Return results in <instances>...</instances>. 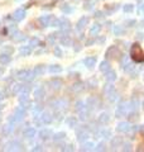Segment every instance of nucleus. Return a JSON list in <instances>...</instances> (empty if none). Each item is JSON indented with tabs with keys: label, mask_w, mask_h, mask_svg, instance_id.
<instances>
[{
	"label": "nucleus",
	"mask_w": 144,
	"mask_h": 152,
	"mask_svg": "<svg viewBox=\"0 0 144 152\" xmlns=\"http://www.w3.org/2000/svg\"><path fill=\"white\" fill-rule=\"evenodd\" d=\"M130 57L135 62H144V52L138 43H134L130 47Z\"/></svg>",
	"instance_id": "nucleus-1"
},
{
	"label": "nucleus",
	"mask_w": 144,
	"mask_h": 152,
	"mask_svg": "<svg viewBox=\"0 0 144 152\" xmlns=\"http://www.w3.org/2000/svg\"><path fill=\"white\" fill-rule=\"evenodd\" d=\"M34 71L32 70H28V69H23V70H19L17 72V77L20 80V81H24V83H31L33 79H34Z\"/></svg>",
	"instance_id": "nucleus-2"
},
{
	"label": "nucleus",
	"mask_w": 144,
	"mask_h": 152,
	"mask_svg": "<svg viewBox=\"0 0 144 152\" xmlns=\"http://www.w3.org/2000/svg\"><path fill=\"white\" fill-rule=\"evenodd\" d=\"M129 112H130V109H129V103L125 100H121L116 108L115 115H116V118H123V117H125L127 114H129Z\"/></svg>",
	"instance_id": "nucleus-3"
},
{
	"label": "nucleus",
	"mask_w": 144,
	"mask_h": 152,
	"mask_svg": "<svg viewBox=\"0 0 144 152\" xmlns=\"http://www.w3.org/2000/svg\"><path fill=\"white\" fill-rule=\"evenodd\" d=\"M104 95L106 96V99H109V102H115L116 100V90L113 84H108L104 88Z\"/></svg>",
	"instance_id": "nucleus-4"
},
{
	"label": "nucleus",
	"mask_w": 144,
	"mask_h": 152,
	"mask_svg": "<svg viewBox=\"0 0 144 152\" xmlns=\"http://www.w3.org/2000/svg\"><path fill=\"white\" fill-rule=\"evenodd\" d=\"M39 23L42 27H56L57 19L53 15H43L39 18Z\"/></svg>",
	"instance_id": "nucleus-5"
},
{
	"label": "nucleus",
	"mask_w": 144,
	"mask_h": 152,
	"mask_svg": "<svg viewBox=\"0 0 144 152\" xmlns=\"http://www.w3.org/2000/svg\"><path fill=\"white\" fill-rule=\"evenodd\" d=\"M27 105H24V104H20L19 107H17L15 112H14V119H15V122H20L23 121L24 115H25V112H27Z\"/></svg>",
	"instance_id": "nucleus-6"
},
{
	"label": "nucleus",
	"mask_w": 144,
	"mask_h": 152,
	"mask_svg": "<svg viewBox=\"0 0 144 152\" xmlns=\"http://www.w3.org/2000/svg\"><path fill=\"white\" fill-rule=\"evenodd\" d=\"M56 27H58L62 32H67L71 29V23L67 18H61V19H57V23H56Z\"/></svg>",
	"instance_id": "nucleus-7"
},
{
	"label": "nucleus",
	"mask_w": 144,
	"mask_h": 152,
	"mask_svg": "<svg viewBox=\"0 0 144 152\" xmlns=\"http://www.w3.org/2000/svg\"><path fill=\"white\" fill-rule=\"evenodd\" d=\"M76 136H77V141L80 142V143H84V142H86L89 140V132L86 128H79L77 131H76Z\"/></svg>",
	"instance_id": "nucleus-8"
},
{
	"label": "nucleus",
	"mask_w": 144,
	"mask_h": 152,
	"mask_svg": "<svg viewBox=\"0 0 144 152\" xmlns=\"http://www.w3.org/2000/svg\"><path fill=\"white\" fill-rule=\"evenodd\" d=\"M23 86H24V85H22V84L13 83L10 86H8V89H7V95H15V94H19V93L22 91Z\"/></svg>",
	"instance_id": "nucleus-9"
},
{
	"label": "nucleus",
	"mask_w": 144,
	"mask_h": 152,
	"mask_svg": "<svg viewBox=\"0 0 144 152\" xmlns=\"http://www.w3.org/2000/svg\"><path fill=\"white\" fill-rule=\"evenodd\" d=\"M120 56V51L116 46H111L109 47L108 51H106V57L108 58H111V60H116L118 57Z\"/></svg>",
	"instance_id": "nucleus-10"
},
{
	"label": "nucleus",
	"mask_w": 144,
	"mask_h": 152,
	"mask_svg": "<svg viewBox=\"0 0 144 152\" xmlns=\"http://www.w3.org/2000/svg\"><path fill=\"white\" fill-rule=\"evenodd\" d=\"M132 129H133V127L129 122H120L116 127V131L120 133H129Z\"/></svg>",
	"instance_id": "nucleus-11"
},
{
	"label": "nucleus",
	"mask_w": 144,
	"mask_h": 152,
	"mask_svg": "<svg viewBox=\"0 0 144 152\" xmlns=\"http://www.w3.org/2000/svg\"><path fill=\"white\" fill-rule=\"evenodd\" d=\"M41 119V123L42 124H49V123H52V121H53V118H52V114L49 112H42L41 115L38 117Z\"/></svg>",
	"instance_id": "nucleus-12"
},
{
	"label": "nucleus",
	"mask_w": 144,
	"mask_h": 152,
	"mask_svg": "<svg viewBox=\"0 0 144 152\" xmlns=\"http://www.w3.org/2000/svg\"><path fill=\"white\" fill-rule=\"evenodd\" d=\"M7 150L8 151H19V150H22V143L19 141H10L9 143H7Z\"/></svg>",
	"instance_id": "nucleus-13"
},
{
	"label": "nucleus",
	"mask_w": 144,
	"mask_h": 152,
	"mask_svg": "<svg viewBox=\"0 0 144 152\" xmlns=\"http://www.w3.org/2000/svg\"><path fill=\"white\" fill-rule=\"evenodd\" d=\"M89 23V18L87 17H82L80 19V20L77 22V26H76V31L77 32H84V29L86 28V26H87Z\"/></svg>",
	"instance_id": "nucleus-14"
},
{
	"label": "nucleus",
	"mask_w": 144,
	"mask_h": 152,
	"mask_svg": "<svg viewBox=\"0 0 144 152\" xmlns=\"http://www.w3.org/2000/svg\"><path fill=\"white\" fill-rule=\"evenodd\" d=\"M25 18V10L24 9H17L15 12H14V14H13V19L15 22H20V20H23V19Z\"/></svg>",
	"instance_id": "nucleus-15"
},
{
	"label": "nucleus",
	"mask_w": 144,
	"mask_h": 152,
	"mask_svg": "<svg viewBox=\"0 0 144 152\" xmlns=\"http://www.w3.org/2000/svg\"><path fill=\"white\" fill-rule=\"evenodd\" d=\"M46 95V91H44V88L43 86H39L34 90V99L36 100H42Z\"/></svg>",
	"instance_id": "nucleus-16"
},
{
	"label": "nucleus",
	"mask_w": 144,
	"mask_h": 152,
	"mask_svg": "<svg viewBox=\"0 0 144 152\" xmlns=\"http://www.w3.org/2000/svg\"><path fill=\"white\" fill-rule=\"evenodd\" d=\"M39 138L43 140V141H47L48 138H51V136H52V131L51 129H47V128H44V129H42L39 132Z\"/></svg>",
	"instance_id": "nucleus-17"
},
{
	"label": "nucleus",
	"mask_w": 144,
	"mask_h": 152,
	"mask_svg": "<svg viewBox=\"0 0 144 152\" xmlns=\"http://www.w3.org/2000/svg\"><path fill=\"white\" fill-rule=\"evenodd\" d=\"M36 129L33 127H28L25 131H24V137L25 138H28V140H32V138H34L36 137Z\"/></svg>",
	"instance_id": "nucleus-18"
},
{
	"label": "nucleus",
	"mask_w": 144,
	"mask_h": 152,
	"mask_svg": "<svg viewBox=\"0 0 144 152\" xmlns=\"http://www.w3.org/2000/svg\"><path fill=\"white\" fill-rule=\"evenodd\" d=\"M84 64H85V66H86V67H89V69H92L94 66L96 65V57H95V56L87 57V58H85Z\"/></svg>",
	"instance_id": "nucleus-19"
},
{
	"label": "nucleus",
	"mask_w": 144,
	"mask_h": 152,
	"mask_svg": "<svg viewBox=\"0 0 144 152\" xmlns=\"http://www.w3.org/2000/svg\"><path fill=\"white\" fill-rule=\"evenodd\" d=\"M105 79H106L108 83H113L116 80V72L113 70H109L108 72H105Z\"/></svg>",
	"instance_id": "nucleus-20"
},
{
	"label": "nucleus",
	"mask_w": 144,
	"mask_h": 152,
	"mask_svg": "<svg viewBox=\"0 0 144 152\" xmlns=\"http://www.w3.org/2000/svg\"><path fill=\"white\" fill-rule=\"evenodd\" d=\"M32 50L33 47L29 45V46H22L20 50H19V53H20V56H29L32 53Z\"/></svg>",
	"instance_id": "nucleus-21"
},
{
	"label": "nucleus",
	"mask_w": 144,
	"mask_h": 152,
	"mask_svg": "<svg viewBox=\"0 0 144 152\" xmlns=\"http://www.w3.org/2000/svg\"><path fill=\"white\" fill-rule=\"evenodd\" d=\"M12 39H13V41H15V42H22V41L25 39V36H24L23 33L18 32V29H17L15 32H13V34H12Z\"/></svg>",
	"instance_id": "nucleus-22"
},
{
	"label": "nucleus",
	"mask_w": 144,
	"mask_h": 152,
	"mask_svg": "<svg viewBox=\"0 0 144 152\" xmlns=\"http://www.w3.org/2000/svg\"><path fill=\"white\" fill-rule=\"evenodd\" d=\"M100 31H101V24H99V23H96V24H94L92 27H91L90 29V36L91 37H96L100 33Z\"/></svg>",
	"instance_id": "nucleus-23"
},
{
	"label": "nucleus",
	"mask_w": 144,
	"mask_h": 152,
	"mask_svg": "<svg viewBox=\"0 0 144 152\" xmlns=\"http://www.w3.org/2000/svg\"><path fill=\"white\" fill-rule=\"evenodd\" d=\"M33 71H34L36 76H42V75H43V74H44L46 71H47V67H46L44 65H37Z\"/></svg>",
	"instance_id": "nucleus-24"
},
{
	"label": "nucleus",
	"mask_w": 144,
	"mask_h": 152,
	"mask_svg": "<svg viewBox=\"0 0 144 152\" xmlns=\"http://www.w3.org/2000/svg\"><path fill=\"white\" fill-rule=\"evenodd\" d=\"M66 123H67V127L76 128V127H77V118H76V117H67Z\"/></svg>",
	"instance_id": "nucleus-25"
},
{
	"label": "nucleus",
	"mask_w": 144,
	"mask_h": 152,
	"mask_svg": "<svg viewBox=\"0 0 144 152\" xmlns=\"http://www.w3.org/2000/svg\"><path fill=\"white\" fill-rule=\"evenodd\" d=\"M61 43L63 46H71L72 45V39H71V36H68L67 33L65 32V34L61 37Z\"/></svg>",
	"instance_id": "nucleus-26"
},
{
	"label": "nucleus",
	"mask_w": 144,
	"mask_h": 152,
	"mask_svg": "<svg viewBox=\"0 0 144 152\" xmlns=\"http://www.w3.org/2000/svg\"><path fill=\"white\" fill-rule=\"evenodd\" d=\"M49 85L52 86V89L58 90V89H61V86H62V80H61V79H52L51 83H49Z\"/></svg>",
	"instance_id": "nucleus-27"
},
{
	"label": "nucleus",
	"mask_w": 144,
	"mask_h": 152,
	"mask_svg": "<svg viewBox=\"0 0 144 152\" xmlns=\"http://www.w3.org/2000/svg\"><path fill=\"white\" fill-rule=\"evenodd\" d=\"M10 61H12L10 55H8V53H1L0 55V64L1 65H8Z\"/></svg>",
	"instance_id": "nucleus-28"
},
{
	"label": "nucleus",
	"mask_w": 144,
	"mask_h": 152,
	"mask_svg": "<svg viewBox=\"0 0 144 152\" xmlns=\"http://www.w3.org/2000/svg\"><path fill=\"white\" fill-rule=\"evenodd\" d=\"M86 105H87L89 109H95V108H97V100H96L95 98H89L87 99V103H86Z\"/></svg>",
	"instance_id": "nucleus-29"
},
{
	"label": "nucleus",
	"mask_w": 144,
	"mask_h": 152,
	"mask_svg": "<svg viewBox=\"0 0 144 152\" xmlns=\"http://www.w3.org/2000/svg\"><path fill=\"white\" fill-rule=\"evenodd\" d=\"M109 121H110V115L108 113H103L99 117V123L100 124H108Z\"/></svg>",
	"instance_id": "nucleus-30"
},
{
	"label": "nucleus",
	"mask_w": 144,
	"mask_h": 152,
	"mask_svg": "<svg viewBox=\"0 0 144 152\" xmlns=\"http://www.w3.org/2000/svg\"><path fill=\"white\" fill-rule=\"evenodd\" d=\"M89 114H90V112H89V108L84 109V110L79 112V119H80V121H86V119H87V118H89Z\"/></svg>",
	"instance_id": "nucleus-31"
},
{
	"label": "nucleus",
	"mask_w": 144,
	"mask_h": 152,
	"mask_svg": "<svg viewBox=\"0 0 144 152\" xmlns=\"http://www.w3.org/2000/svg\"><path fill=\"white\" fill-rule=\"evenodd\" d=\"M48 71H49L51 74H58L62 71V67H61V65H51L49 67H48Z\"/></svg>",
	"instance_id": "nucleus-32"
},
{
	"label": "nucleus",
	"mask_w": 144,
	"mask_h": 152,
	"mask_svg": "<svg viewBox=\"0 0 144 152\" xmlns=\"http://www.w3.org/2000/svg\"><path fill=\"white\" fill-rule=\"evenodd\" d=\"M13 124H14V123H10V122H9V124L3 128V134H5V136H9V134H10V133L13 132V128H14Z\"/></svg>",
	"instance_id": "nucleus-33"
},
{
	"label": "nucleus",
	"mask_w": 144,
	"mask_h": 152,
	"mask_svg": "<svg viewBox=\"0 0 144 152\" xmlns=\"http://www.w3.org/2000/svg\"><path fill=\"white\" fill-rule=\"evenodd\" d=\"M109 70H110L109 61H103V62L100 64V71H103V72H108Z\"/></svg>",
	"instance_id": "nucleus-34"
},
{
	"label": "nucleus",
	"mask_w": 144,
	"mask_h": 152,
	"mask_svg": "<svg viewBox=\"0 0 144 152\" xmlns=\"http://www.w3.org/2000/svg\"><path fill=\"white\" fill-rule=\"evenodd\" d=\"M94 147H95V145L92 143V142H86V143L84 142L81 151H91V150H94Z\"/></svg>",
	"instance_id": "nucleus-35"
},
{
	"label": "nucleus",
	"mask_w": 144,
	"mask_h": 152,
	"mask_svg": "<svg viewBox=\"0 0 144 152\" xmlns=\"http://www.w3.org/2000/svg\"><path fill=\"white\" fill-rule=\"evenodd\" d=\"M86 108H87V105H85V103L84 102H77V103H76V110H77V113L79 112H81V110H84V109H86Z\"/></svg>",
	"instance_id": "nucleus-36"
},
{
	"label": "nucleus",
	"mask_w": 144,
	"mask_h": 152,
	"mask_svg": "<svg viewBox=\"0 0 144 152\" xmlns=\"http://www.w3.org/2000/svg\"><path fill=\"white\" fill-rule=\"evenodd\" d=\"M42 113V107L41 105H36L33 108V117H39Z\"/></svg>",
	"instance_id": "nucleus-37"
},
{
	"label": "nucleus",
	"mask_w": 144,
	"mask_h": 152,
	"mask_svg": "<svg viewBox=\"0 0 144 152\" xmlns=\"http://www.w3.org/2000/svg\"><path fill=\"white\" fill-rule=\"evenodd\" d=\"M65 137H66V134L63 132H60V133H56L55 134V137H53V140L56 141V142H58V141H62V140H65Z\"/></svg>",
	"instance_id": "nucleus-38"
},
{
	"label": "nucleus",
	"mask_w": 144,
	"mask_h": 152,
	"mask_svg": "<svg viewBox=\"0 0 144 152\" xmlns=\"http://www.w3.org/2000/svg\"><path fill=\"white\" fill-rule=\"evenodd\" d=\"M123 67H124V71H125V72H133L134 69H135L133 64H125Z\"/></svg>",
	"instance_id": "nucleus-39"
},
{
	"label": "nucleus",
	"mask_w": 144,
	"mask_h": 152,
	"mask_svg": "<svg viewBox=\"0 0 144 152\" xmlns=\"http://www.w3.org/2000/svg\"><path fill=\"white\" fill-rule=\"evenodd\" d=\"M123 33H124V29L120 26H115L114 27V34L115 36H121Z\"/></svg>",
	"instance_id": "nucleus-40"
},
{
	"label": "nucleus",
	"mask_w": 144,
	"mask_h": 152,
	"mask_svg": "<svg viewBox=\"0 0 144 152\" xmlns=\"http://www.w3.org/2000/svg\"><path fill=\"white\" fill-rule=\"evenodd\" d=\"M121 145V138L120 137H115V138L111 141V147H116Z\"/></svg>",
	"instance_id": "nucleus-41"
},
{
	"label": "nucleus",
	"mask_w": 144,
	"mask_h": 152,
	"mask_svg": "<svg viewBox=\"0 0 144 152\" xmlns=\"http://www.w3.org/2000/svg\"><path fill=\"white\" fill-rule=\"evenodd\" d=\"M14 52V48L10 46H7V47H4L3 48V53H8V55H12Z\"/></svg>",
	"instance_id": "nucleus-42"
},
{
	"label": "nucleus",
	"mask_w": 144,
	"mask_h": 152,
	"mask_svg": "<svg viewBox=\"0 0 144 152\" xmlns=\"http://www.w3.org/2000/svg\"><path fill=\"white\" fill-rule=\"evenodd\" d=\"M124 12L125 13H132L133 12V9H134V7L132 5V4H127V5H124Z\"/></svg>",
	"instance_id": "nucleus-43"
},
{
	"label": "nucleus",
	"mask_w": 144,
	"mask_h": 152,
	"mask_svg": "<svg viewBox=\"0 0 144 152\" xmlns=\"http://www.w3.org/2000/svg\"><path fill=\"white\" fill-rule=\"evenodd\" d=\"M137 12H138L139 15H144V3L139 4V5H138V9H137Z\"/></svg>",
	"instance_id": "nucleus-44"
},
{
	"label": "nucleus",
	"mask_w": 144,
	"mask_h": 152,
	"mask_svg": "<svg viewBox=\"0 0 144 152\" xmlns=\"http://www.w3.org/2000/svg\"><path fill=\"white\" fill-rule=\"evenodd\" d=\"M41 43V42H39V39H38V38H32V39H31V46L32 47H38V45H39Z\"/></svg>",
	"instance_id": "nucleus-45"
},
{
	"label": "nucleus",
	"mask_w": 144,
	"mask_h": 152,
	"mask_svg": "<svg viewBox=\"0 0 144 152\" xmlns=\"http://www.w3.org/2000/svg\"><path fill=\"white\" fill-rule=\"evenodd\" d=\"M105 146H106V145H105V142L99 143L97 147H96V151H105V150H106V148H105Z\"/></svg>",
	"instance_id": "nucleus-46"
},
{
	"label": "nucleus",
	"mask_w": 144,
	"mask_h": 152,
	"mask_svg": "<svg viewBox=\"0 0 144 152\" xmlns=\"http://www.w3.org/2000/svg\"><path fill=\"white\" fill-rule=\"evenodd\" d=\"M62 12H63V13H72V8L66 4V5L62 7Z\"/></svg>",
	"instance_id": "nucleus-47"
},
{
	"label": "nucleus",
	"mask_w": 144,
	"mask_h": 152,
	"mask_svg": "<svg viewBox=\"0 0 144 152\" xmlns=\"http://www.w3.org/2000/svg\"><path fill=\"white\" fill-rule=\"evenodd\" d=\"M101 136L103 137H110V136H111V132H110V129H104L101 132Z\"/></svg>",
	"instance_id": "nucleus-48"
},
{
	"label": "nucleus",
	"mask_w": 144,
	"mask_h": 152,
	"mask_svg": "<svg viewBox=\"0 0 144 152\" xmlns=\"http://www.w3.org/2000/svg\"><path fill=\"white\" fill-rule=\"evenodd\" d=\"M55 55L57 57H62V51H61L60 47H56V48H55Z\"/></svg>",
	"instance_id": "nucleus-49"
},
{
	"label": "nucleus",
	"mask_w": 144,
	"mask_h": 152,
	"mask_svg": "<svg viewBox=\"0 0 144 152\" xmlns=\"http://www.w3.org/2000/svg\"><path fill=\"white\" fill-rule=\"evenodd\" d=\"M94 8V1H86V5H85V9H87V10H90V9Z\"/></svg>",
	"instance_id": "nucleus-50"
},
{
	"label": "nucleus",
	"mask_w": 144,
	"mask_h": 152,
	"mask_svg": "<svg viewBox=\"0 0 144 152\" xmlns=\"http://www.w3.org/2000/svg\"><path fill=\"white\" fill-rule=\"evenodd\" d=\"M130 147H132V145H130V143H125V145H124L123 151H130V150H132Z\"/></svg>",
	"instance_id": "nucleus-51"
},
{
	"label": "nucleus",
	"mask_w": 144,
	"mask_h": 152,
	"mask_svg": "<svg viewBox=\"0 0 144 152\" xmlns=\"http://www.w3.org/2000/svg\"><path fill=\"white\" fill-rule=\"evenodd\" d=\"M57 36L56 34H51L49 37H48V42H51V43H53V42H55V38H56Z\"/></svg>",
	"instance_id": "nucleus-52"
},
{
	"label": "nucleus",
	"mask_w": 144,
	"mask_h": 152,
	"mask_svg": "<svg viewBox=\"0 0 144 152\" xmlns=\"http://www.w3.org/2000/svg\"><path fill=\"white\" fill-rule=\"evenodd\" d=\"M101 17H103V13H101V12L95 13V18H101Z\"/></svg>",
	"instance_id": "nucleus-53"
},
{
	"label": "nucleus",
	"mask_w": 144,
	"mask_h": 152,
	"mask_svg": "<svg viewBox=\"0 0 144 152\" xmlns=\"http://www.w3.org/2000/svg\"><path fill=\"white\" fill-rule=\"evenodd\" d=\"M33 151H42V147L41 146H36L34 148H33Z\"/></svg>",
	"instance_id": "nucleus-54"
},
{
	"label": "nucleus",
	"mask_w": 144,
	"mask_h": 152,
	"mask_svg": "<svg viewBox=\"0 0 144 152\" xmlns=\"http://www.w3.org/2000/svg\"><path fill=\"white\" fill-rule=\"evenodd\" d=\"M3 99H4V94H3L1 91H0V102H1V100H3Z\"/></svg>",
	"instance_id": "nucleus-55"
},
{
	"label": "nucleus",
	"mask_w": 144,
	"mask_h": 152,
	"mask_svg": "<svg viewBox=\"0 0 144 152\" xmlns=\"http://www.w3.org/2000/svg\"><path fill=\"white\" fill-rule=\"evenodd\" d=\"M3 74H4V69L0 67V76H3Z\"/></svg>",
	"instance_id": "nucleus-56"
},
{
	"label": "nucleus",
	"mask_w": 144,
	"mask_h": 152,
	"mask_svg": "<svg viewBox=\"0 0 144 152\" xmlns=\"http://www.w3.org/2000/svg\"><path fill=\"white\" fill-rule=\"evenodd\" d=\"M3 107H4V105H1V104H0V112H1V109H3Z\"/></svg>",
	"instance_id": "nucleus-57"
},
{
	"label": "nucleus",
	"mask_w": 144,
	"mask_h": 152,
	"mask_svg": "<svg viewBox=\"0 0 144 152\" xmlns=\"http://www.w3.org/2000/svg\"><path fill=\"white\" fill-rule=\"evenodd\" d=\"M140 24H142V26H143V27H144V20H143V22H142V23H140Z\"/></svg>",
	"instance_id": "nucleus-58"
},
{
	"label": "nucleus",
	"mask_w": 144,
	"mask_h": 152,
	"mask_svg": "<svg viewBox=\"0 0 144 152\" xmlns=\"http://www.w3.org/2000/svg\"><path fill=\"white\" fill-rule=\"evenodd\" d=\"M0 121H1V112H0Z\"/></svg>",
	"instance_id": "nucleus-59"
},
{
	"label": "nucleus",
	"mask_w": 144,
	"mask_h": 152,
	"mask_svg": "<svg viewBox=\"0 0 144 152\" xmlns=\"http://www.w3.org/2000/svg\"><path fill=\"white\" fill-rule=\"evenodd\" d=\"M143 107H144V103H143Z\"/></svg>",
	"instance_id": "nucleus-60"
},
{
	"label": "nucleus",
	"mask_w": 144,
	"mask_h": 152,
	"mask_svg": "<svg viewBox=\"0 0 144 152\" xmlns=\"http://www.w3.org/2000/svg\"><path fill=\"white\" fill-rule=\"evenodd\" d=\"M0 43H1V41H0Z\"/></svg>",
	"instance_id": "nucleus-61"
}]
</instances>
